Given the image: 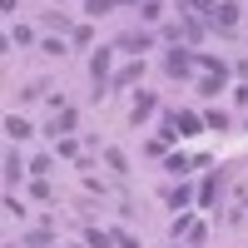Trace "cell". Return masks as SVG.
I'll use <instances>...</instances> for the list:
<instances>
[{"label":"cell","mask_w":248,"mask_h":248,"mask_svg":"<svg viewBox=\"0 0 248 248\" xmlns=\"http://www.w3.org/2000/svg\"><path fill=\"white\" fill-rule=\"evenodd\" d=\"M214 20H218V25H223V30H229V25H233V20H238V5H218V15H214Z\"/></svg>","instance_id":"cell-1"}]
</instances>
